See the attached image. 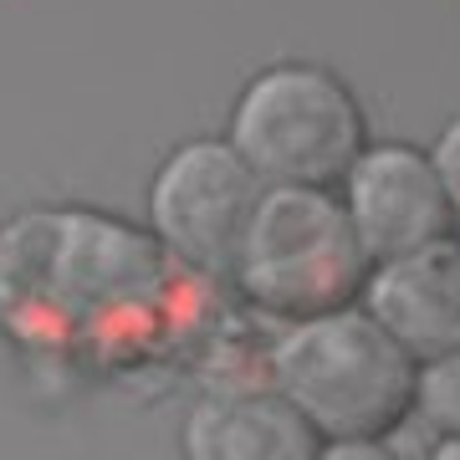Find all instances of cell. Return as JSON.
<instances>
[{"instance_id": "obj_5", "label": "cell", "mask_w": 460, "mask_h": 460, "mask_svg": "<svg viewBox=\"0 0 460 460\" xmlns=\"http://www.w3.org/2000/svg\"><path fill=\"white\" fill-rule=\"evenodd\" d=\"M266 195V180L226 133L184 138L148 174L144 215L154 241L205 281H230L246 226Z\"/></svg>"}, {"instance_id": "obj_9", "label": "cell", "mask_w": 460, "mask_h": 460, "mask_svg": "<svg viewBox=\"0 0 460 460\" xmlns=\"http://www.w3.org/2000/svg\"><path fill=\"white\" fill-rule=\"evenodd\" d=\"M414 420L435 440L460 435V348L420 363V404H414Z\"/></svg>"}, {"instance_id": "obj_8", "label": "cell", "mask_w": 460, "mask_h": 460, "mask_svg": "<svg viewBox=\"0 0 460 460\" xmlns=\"http://www.w3.org/2000/svg\"><path fill=\"white\" fill-rule=\"evenodd\" d=\"M180 450L195 460H313L317 429L266 378V389H215L184 414Z\"/></svg>"}, {"instance_id": "obj_2", "label": "cell", "mask_w": 460, "mask_h": 460, "mask_svg": "<svg viewBox=\"0 0 460 460\" xmlns=\"http://www.w3.org/2000/svg\"><path fill=\"white\" fill-rule=\"evenodd\" d=\"M266 378L302 410L323 450L348 440H394L420 404V358L358 302L281 323Z\"/></svg>"}, {"instance_id": "obj_6", "label": "cell", "mask_w": 460, "mask_h": 460, "mask_svg": "<svg viewBox=\"0 0 460 460\" xmlns=\"http://www.w3.org/2000/svg\"><path fill=\"white\" fill-rule=\"evenodd\" d=\"M338 195L374 261L460 235V215L445 195L429 148L404 144V138H378V144L368 138V148L338 184Z\"/></svg>"}, {"instance_id": "obj_1", "label": "cell", "mask_w": 460, "mask_h": 460, "mask_svg": "<svg viewBox=\"0 0 460 460\" xmlns=\"http://www.w3.org/2000/svg\"><path fill=\"white\" fill-rule=\"evenodd\" d=\"M190 266L102 210H26L0 226V328L41 348H144L190 313Z\"/></svg>"}, {"instance_id": "obj_10", "label": "cell", "mask_w": 460, "mask_h": 460, "mask_svg": "<svg viewBox=\"0 0 460 460\" xmlns=\"http://www.w3.org/2000/svg\"><path fill=\"white\" fill-rule=\"evenodd\" d=\"M429 159H435V169H440V180H445V195H450V205H456V215H460V113L435 133Z\"/></svg>"}, {"instance_id": "obj_4", "label": "cell", "mask_w": 460, "mask_h": 460, "mask_svg": "<svg viewBox=\"0 0 460 460\" xmlns=\"http://www.w3.org/2000/svg\"><path fill=\"white\" fill-rule=\"evenodd\" d=\"M226 138L266 184L338 190L368 148L358 93L323 62H271L251 72L230 102Z\"/></svg>"}, {"instance_id": "obj_3", "label": "cell", "mask_w": 460, "mask_h": 460, "mask_svg": "<svg viewBox=\"0 0 460 460\" xmlns=\"http://www.w3.org/2000/svg\"><path fill=\"white\" fill-rule=\"evenodd\" d=\"M374 256L348 220L338 190L323 184H266L251 215L230 287L251 313L271 323H302L338 307H353Z\"/></svg>"}, {"instance_id": "obj_7", "label": "cell", "mask_w": 460, "mask_h": 460, "mask_svg": "<svg viewBox=\"0 0 460 460\" xmlns=\"http://www.w3.org/2000/svg\"><path fill=\"white\" fill-rule=\"evenodd\" d=\"M358 307L420 363L460 348V235L374 261Z\"/></svg>"}]
</instances>
